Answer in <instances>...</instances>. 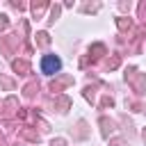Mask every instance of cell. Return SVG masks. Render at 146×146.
Masks as SVG:
<instances>
[{"label": "cell", "instance_id": "1", "mask_svg": "<svg viewBox=\"0 0 146 146\" xmlns=\"http://www.w3.org/2000/svg\"><path fill=\"white\" fill-rule=\"evenodd\" d=\"M125 82L132 87L135 94H144L146 91V73H139L137 68H128L125 71Z\"/></svg>", "mask_w": 146, "mask_h": 146}, {"label": "cell", "instance_id": "2", "mask_svg": "<svg viewBox=\"0 0 146 146\" xmlns=\"http://www.w3.org/2000/svg\"><path fill=\"white\" fill-rule=\"evenodd\" d=\"M59 68H62V59H59L57 55H43V59H41V71H43L46 75H55Z\"/></svg>", "mask_w": 146, "mask_h": 146}, {"label": "cell", "instance_id": "3", "mask_svg": "<svg viewBox=\"0 0 146 146\" xmlns=\"http://www.w3.org/2000/svg\"><path fill=\"white\" fill-rule=\"evenodd\" d=\"M103 55H105V46H103V43H96V46H91V48H89V55H87V57H82L80 66H87L89 62H91V64H96Z\"/></svg>", "mask_w": 146, "mask_h": 146}, {"label": "cell", "instance_id": "4", "mask_svg": "<svg viewBox=\"0 0 146 146\" xmlns=\"http://www.w3.org/2000/svg\"><path fill=\"white\" fill-rule=\"evenodd\" d=\"M18 34H7V36H0V50L5 55H11L16 48H18Z\"/></svg>", "mask_w": 146, "mask_h": 146}, {"label": "cell", "instance_id": "5", "mask_svg": "<svg viewBox=\"0 0 146 146\" xmlns=\"http://www.w3.org/2000/svg\"><path fill=\"white\" fill-rule=\"evenodd\" d=\"M71 82H73V78H71V75H64V78H57V80H52V82L48 84V89H50L52 94H59V91H62V89H66Z\"/></svg>", "mask_w": 146, "mask_h": 146}, {"label": "cell", "instance_id": "6", "mask_svg": "<svg viewBox=\"0 0 146 146\" xmlns=\"http://www.w3.org/2000/svg\"><path fill=\"white\" fill-rule=\"evenodd\" d=\"M18 135H21L23 139H27V141H39V132H36V128L23 125V128H18Z\"/></svg>", "mask_w": 146, "mask_h": 146}, {"label": "cell", "instance_id": "7", "mask_svg": "<svg viewBox=\"0 0 146 146\" xmlns=\"http://www.w3.org/2000/svg\"><path fill=\"white\" fill-rule=\"evenodd\" d=\"M11 68H14L18 75H27V73H30V64H27L25 59H14V62H11Z\"/></svg>", "mask_w": 146, "mask_h": 146}, {"label": "cell", "instance_id": "8", "mask_svg": "<svg viewBox=\"0 0 146 146\" xmlns=\"http://www.w3.org/2000/svg\"><path fill=\"white\" fill-rule=\"evenodd\" d=\"M36 91H39V82H36V80H32V82H27V84L23 87L25 98H34V96H36Z\"/></svg>", "mask_w": 146, "mask_h": 146}, {"label": "cell", "instance_id": "9", "mask_svg": "<svg viewBox=\"0 0 146 146\" xmlns=\"http://www.w3.org/2000/svg\"><path fill=\"white\" fill-rule=\"evenodd\" d=\"M116 25H119L121 32H130V30H132V21L125 18V16H119V18H116Z\"/></svg>", "mask_w": 146, "mask_h": 146}, {"label": "cell", "instance_id": "10", "mask_svg": "<svg viewBox=\"0 0 146 146\" xmlns=\"http://www.w3.org/2000/svg\"><path fill=\"white\" fill-rule=\"evenodd\" d=\"M30 9H32V14L39 18V16H41V14L48 9V2H32V5H30Z\"/></svg>", "mask_w": 146, "mask_h": 146}, {"label": "cell", "instance_id": "11", "mask_svg": "<svg viewBox=\"0 0 146 146\" xmlns=\"http://www.w3.org/2000/svg\"><path fill=\"white\" fill-rule=\"evenodd\" d=\"M36 46H41V48H46L48 43H50V36H48V32H36Z\"/></svg>", "mask_w": 146, "mask_h": 146}, {"label": "cell", "instance_id": "12", "mask_svg": "<svg viewBox=\"0 0 146 146\" xmlns=\"http://www.w3.org/2000/svg\"><path fill=\"white\" fill-rule=\"evenodd\" d=\"M55 105L59 107V112H64V110H66V107L71 105V100H68L66 96H59V98H55Z\"/></svg>", "mask_w": 146, "mask_h": 146}, {"label": "cell", "instance_id": "13", "mask_svg": "<svg viewBox=\"0 0 146 146\" xmlns=\"http://www.w3.org/2000/svg\"><path fill=\"white\" fill-rule=\"evenodd\" d=\"M100 125H103V135H105V137H110V132H112V125H114V123H112L110 119H105V116H103V119H100Z\"/></svg>", "mask_w": 146, "mask_h": 146}, {"label": "cell", "instance_id": "14", "mask_svg": "<svg viewBox=\"0 0 146 146\" xmlns=\"http://www.w3.org/2000/svg\"><path fill=\"white\" fill-rule=\"evenodd\" d=\"M119 64H121V55H112V59H107V64H105V66L112 71V68H116Z\"/></svg>", "mask_w": 146, "mask_h": 146}, {"label": "cell", "instance_id": "15", "mask_svg": "<svg viewBox=\"0 0 146 146\" xmlns=\"http://www.w3.org/2000/svg\"><path fill=\"white\" fill-rule=\"evenodd\" d=\"M0 84H2L5 89H14V82H11L9 78H2V75H0Z\"/></svg>", "mask_w": 146, "mask_h": 146}, {"label": "cell", "instance_id": "16", "mask_svg": "<svg viewBox=\"0 0 146 146\" xmlns=\"http://www.w3.org/2000/svg\"><path fill=\"white\" fill-rule=\"evenodd\" d=\"M114 105V100L110 98V96H103V100H100V107H112Z\"/></svg>", "mask_w": 146, "mask_h": 146}, {"label": "cell", "instance_id": "17", "mask_svg": "<svg viewBox=\"0 0 146 146\" xmlns=\"http://www.w3.org/2000/svg\"><path fill=\"white\" fill-rule=\"evenodd\" d=\"M98 7H100L98 2H94V5H89V2H87V5H82V9H84V11H96Z\"/></svg>", "mask_w": 146, "mask_h": 146}, {"label": "cell", "instance_id": "18", "mask_svg": "<svg viewBox=\"0 0 146 146\" xmlns=\"http://www.w3.org/2000/svg\"><path fill=\"white\" fill-rule=\"evenodd\" d=\"M57 14H59V7L55 5V7H52V14H50V23H55V18H57Z\"/></svg>", "mask_w": 146, "mask_h": 146}, {"label": "cell", "instance_id": "19", "mask_svg": "<svg viewBox=\"0 0 146 146\" xmlns=\"http://www.w3.org/2000/svg\"><path fill=\"white\" fill-rule=\"evenodd\" d=\"M139 18H146V2L139 5Z\"/></svg>", "mask_w": 146, "mask_h": 146}, {"label": "cell", "instance_id": "20", "mask_svg": "<svg viewBox=\"0 0 146 146\" xmlns=\"http://www.w3.org/2000/svg\"><path fill=\"white\" fill-rule=\"evenodd\" d=\"M11 7H16V9H25V5H23V2H11Z\"/></svg>", "mask_w": 146, "mask_h": 146}, {"label": "cell", "instance_id": "21", "mask_svg": "<svg viewBox=\"0 0 146 146\" xmlns=\"http://www.w3.org/2000/svg\"><path fill=\"white\" fill-rule=\"evenodd\" d=\"M0 116H2V100H0Z\"/></svg>", "mask_w": 146, "mask_h": 146}, {"label": "cell", "instance_id": "22", "mask_svg": "<svg viewBox=\"0 0 146 146\" xmlns=\"http://www.w3.org/2000/svg\"><path fill=\"white\" fill-rule=\"evenodd\" d=\"M144 141H146V130H144Z\"/></svg>", "mask_w": 146, "mask_h": 146}]
</instances>
